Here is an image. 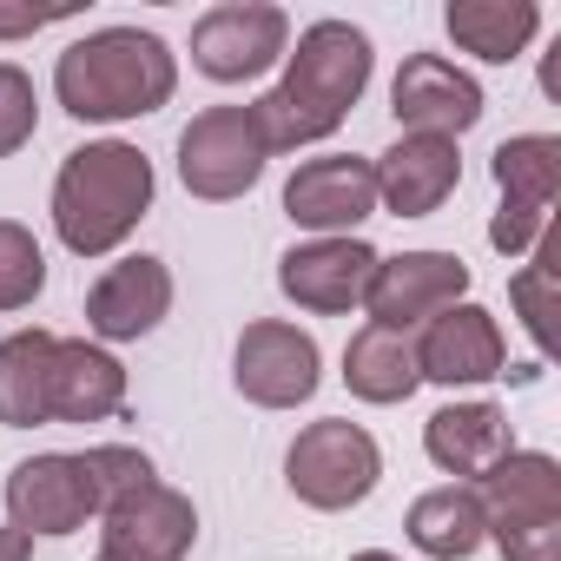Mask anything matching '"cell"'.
<instances>
[{
	"label": "cell",
	"mask_w": 561,
	"mask_h": 561,
	"mask_svg": "<svg viewBox=\"0 0 561 561\" xmlns=\"http://www.w3.org/2000/svg\"><path fill=\"white\" fill-rule=\"evenodd\" d=\"M0 561H34V541L21 528H0Z\"/></svg>",
	"instance_id": "cell-32"
},
{
	"label": "cell",
	"mask_w": 561,
	"mask_h": 561,
	"mask_svg": "<svg viewBox=\"0 0 561 561\" xmlns=\"http://www.w3.org/2000/svg\"><path fill=\"white\" fill-rule=\"evenodd\" d=\"M179 60L159 34L146 27H100L73 41L54 67V93L73 119H146L172 100Z\"/></svg>",
	"instance_id": "cell-2"
},
{
	"label": "cell",
	"mask_w": 561,
	"mask_h": 561,
	"mask_svg": "<svg viewBox=\"0 0 561 561\" xmlns=\"http://www.w3.org/2000/svg\"><path fill=\"white\" fill-rule=\"evenodd\" d=\"M73 8H8V0H0V41H27V34H41V27H54Z\"/></svg>",
	"instance_id": "cell-30"
},
{
	"label": "cell",
	"mask_w": 561,
	"mask_h": 561,
	"mask_svg": "<svg viewBox=\"0 0 561 561\" xmlns=\"http://www.w3.org/2000/svg\"><path fill=\"white\" fill-rule=\"evenodd\" d=\"M377 476H383V456H377L370 430H364V423H344V416L298 430V443H291V456H285L291 495L311 502V508H324V515L357 508V502L377 489Z\"/></svg>",
	"instance_id": "cell-4"
},
{
	"label": "cell",
	"mask_w": 561,
	"mask_h": 561,
	"mask_svg": "<svg viewBox=\"0 0 561 561\" xmlns=\"http://www.w3.org/2000/svg\"><path fill=\"white\" fill-rule=\"evenodd\" d=\"M285 211H291V225H305L318 238H351L377 211V172H370V159L337 152V159L298 165L291 185H285Z\"/></svg>",
	"instance_id": "cell-13"
},
{
	"label": "cell",
	"mask_w": 561,
	"mask_h": 561,
	"mask_svg": "<svg viewBox=\"0 0 561 561\" xmlns=\"http://www.w3.org/2000/svg\"><path fill=\"white\" fill-rule=\"evenodd\" d=\"M495 185H502V205L548 211L554 192H561V139H548V133L502 139L495 146Z\"/></svg>",
	"instance_id": "cell-24"
},
{
	"label": "cell",
	"mask_w": 561,
	"mask_h": 561,
	"mask_svg": "<svg viewBox=\"0 0 561 561\" xmlns=\"http://www.w3.org/2000/svg\"><path fill=\"white\" fill-rule=\"evenodd\" d=\"M410 541L436 561H469L482 541H489V522H482V502L469 482H449V489H430L416 495L410 508Z\"/></svg>",
	"instance_id": "cell-23"
},
{
	"label": "cell",
	"mask_w": 561,
	"mask_h": 561,
	"mask_svg": "<svg viewBox=\"0 0 561 561\" xmlns=\"http://www.w3.org/2000/svg\"><path fill=\"white\" fill-rule=\"evenodd\" d=\"M54 331H14L0 344V423L8 430L54 423Z\"/></svg>",
	"instance_id": "cell-20"
},
{
	"label": "cell",
	"mask_w": 561,
	"mask_h": 561,
	"mask_svg": "<svg viewBox=\"0 0 561 561\" xmlns=\"http://www.w3.org/2000/svg\"><path fill=\"white\" fill-rule=\"evenodd\" d=\"M172 311V271L159 257H119L100 285L87 291V331L106 344H139L146 331H159Z\"/></svg>",
	"instance_id": "cell-16"
},
{
	"label": "cell",
	"mask_w": 561,
	"mask_h": 561,
	"mask_svg": "<svg viewBox=\"0 0 561 561\" xmlns=\"http://www.w3.org/2000/svg\"><path fill=\"white\" fill-rule=\"evenodd\" d=\"M126 403V370L113 351L87 337H60L54 351V423H106Z\"/></svg>",
	"instance_id": "cell-19"
},
{
	"label": "cell",
	"mask_w": 561,
	"mask_h": 561,
	"mask_svg": "<svg viewBox=\"0 0 561 561\" xmlns=\"http://www.w3.org/2000/svg\"><path fill=\"white\" fill-rule=\"evenodd\" d=\"M93 515H100V495H93L87 456H27L8 476V528H21L27 541L34 535H73Z\"/></svg>",
	"instance_id": "cell-10"
},
{
	"label": "cell",
	"mask_w": 561,
	"mask_h": 561,
	"mask_svg": "<svg viewBox=\"0 0 561 561\" xmlns=\"http://www.w3.org/2000/svg\"><path fill=\"white\" fill-rule=\"evenodd\" d=\"M285 54H291V21H285V8H264V0H225V8L198 14V27H192V67L218 87L257 80Z\"/></svg>",
	"instance_id": "cell-6"
},
{
	"label": "cell",
	"mask_w": 561,
	"mask_h": 561,
	"mask_svg": "<svg viewBox=\"0 0 561 561\" xmlns=\"http://www.w3.org/2000/svg\"><path fill=\"white\" fill-rule=\"evenodd\" d=\"M443 27H449V41H456L462 54H476V60H489V67H508V60L535 41L541 8H535V0H449Z\"/></svg>",
	"instance_id": "cell-21"
},
{
	"label": "cell",
	"mask_w": 561,
	"mask_h": 561,
	"mask_svg": "<svg viewBox=\"0 0 561 561\" xmlns=\"http://www.w3.org/2000/svg\"><path fill=\"white\" fill-rule=\"evenodd\" d=\"M508 298H515V318H522V331L535 337V351H548V344H554V331H548V271L528 264L515 285H508Z\"/></svg>",
	"instance_id": "cell-28"
},
{
	"label": "cell",
	"mask_w": 561,
	"mask_h": 561,
	"mask_svg": "<svg viewBox=\"0 0 561 561\" xmlns=\"http://www.w3.org/2000/svg\"><path fill=\"white\" fill-rule=\"evenodd\" d=\"M351 561H397V554H383V548H364V554H351Z\"/></svg>",
	"instance_id": "cell-33"
},
{
	"label": "cell",
	"mask_w": 561,
	"mask_h": 561,
	"mask_svg": "<svg viewBox=\"0 0 561 561\" xmlns=\"http://www.w3.org/2000/svg\"><path fill=\"white\" fill-rule=\"evenodd\" d=\"M47 291V257L27 225L0 218V311H27Z\"/></svg>",
	"instance_id": "cell-25"
},
{
	"label": "cell",
	"mask_w": 561,
	"mask_h": 561,
	"mask_svg": "<svg viewBox=\"0 0 561 561\" xmlns=\"http://www.w3.org/2000/svg\"><path fill=\"white\" fill-rule=\"evenodd\" d=\"M541 225H548V211H528V205H502V211L489 218V244H495L502 257H522V251L541 238Z\"/></svg>",
	"instance_id": "cell-29"
},
{
	"label": "cell",
	"mask_w": 561,
	"mask_h": 561,
	"mask_svg": "<svg viewBox=\"0 0 561 561\" xmlns=\"http://www.w3.org/2000/svg\"><path fill=\"white\" fill-rule=\"evenodd\" d=\"M390 113L403 119V133H430V139L456 146L482 119V87L443 54H410L390 87Z\"/></svg>",
	"instance_id": "cell-12"
},
{
	"label": "cell",
	"mask_w": 561,
	"mask_h": 561,
	"mask_svg": "<svg viewBox=\"0 0 561 561\" xmlns=\"http://www.w3.org/2000/svg\"><path fill=\"white\" fill-rule=\"evenodd\" d=\"M41 126V100H34V80L14 67V60H0V159H14Z\"/></svg>",
	"instance_id": "cell-27"
},
{
	"label": "cell",
	"mask_w": 561,
	"mask_h": 561,
	"mask_svg": "<svg viewBox=\"0 0 561 561\" xmlns=\"http://www.w3.org/2000/svg\"><path fill=\"white\" fill-rule=\"evenodd\" d=\"M482 502L489 535H522V528H561V469L541 449H508L482 482H469Z\"/></svg>",
	"instance_id": "cell-15"
},
{
	"label": "cell",
	"mask_w": 561,
	"mask_h": 561,
	"mask_svg": "<svg viewBox=\"0 0 561 561\" xmlns=\"http://www.w3.org/2000/svg\"><path fill=\"white\" fill-rule=\"evenodd\" d=\"M502 554H508V561H561V528H522V535H502Z\"/></svg>",
	"instance_id": "cell-31"
},
{
	"label": "cell",
	"mask_w": 561,
	"mask_h": 561,
	"mask_svg": "<svg viewBox=\"0 0 561 561\" xmlns=\"http://www.w3.org/2000/svg\"><path fill=\"white\" fill-rule=\"evenodd\" d=\"M271 146L257 133V113L251 106H211L198 113L185 133H179V179L192 198L205 205H225V198H244L264 172Z\"/></svg>",
	"instance_id": "cell-5"
},
{
	"label": "cell",
	"mask_w": 561,
	"mask_h": 561,
	"mask_svg": "<svg viewBox=\"0 0 561 561\" xmlns=\"http://www.w3.org/2000/svg\"><path fill=\"white\" fill-rule=\"evenodd\" d=\"M423 449L443 476H462V482H482L508 449H515V430H508V410L502 403H449L423 423Z\"/></svg>",
	"instance_id": "cell-18"
},
{
	"label": "cell",
	"mask_w": 561,
	"mask_h": 561,
	"mask_svg": "<svg viewBox=\"0 0 561 561\" xmlns=\"http://www.w3.org/2000/svg\"><path fill=\"white\" fill-rule=\"evenodd\" d=\"M87 476H93V495H100V515H106L113 502H126V495H139L146 482H159V476H152V462H146L139 449H126V443H100V449H87Z\"/></svg>",
	"instance_id": "cell-26"
},
{
	"label": "cell",
	"mask_w": 561,
	"mask_h": 561,
	"mask_svg": "<svg viewBox=\"0 0 561 561\" xmlns=\"http://www.w3.org/2000/svg\"><path fill=\"white\" fill-rule=\"evenodd\" d=\"M318 337L298 331V324H277V318H257L244 324L238 337V357H231V383L244 403L257 410H298L318 397Z\"/></svg>",
	"instance_id": "cell-7"
},
{
	"label": "cell",
	"mask_w": 561,
	"mask_h": 561,
	"mask_svg": "<svg viewBox=\"0 0 561 561\" xmlns=\"http://www.w3.org/2000/svg\"><path fill=\"white\" fill-rule=\"evenodd\" d=\"M152 211V159L126 139H93L67 152L54 179V231L73 257H106L119 251L139 218Z\"/></svg>",
	"instance_id": "cell-3"
},
{
	"label": "cell",
	"mask_w": 561,
	"mask_h": 561,
	"mask_svg": "<svg viewBox=\"0 0 561 561\" xmlns=\"http://www.w3.org/2000/svg\"><path fill=\"white\" fill-rule=\"evenodd\" d=\"M469 298V264L456 251H403V257H383L377 277H370V324L377 331H423L430 318H443L449 305Z\"/></svg>",
	"instance_id": "cell-8"
},
{
	"label": "cell",
	"mask_w": 561,
	"mask_h": 561,
	"mask_svg": "<svg viewBox=\"0 0 561 561\" xmlns=\"http://www.w3.org/2000/svg\"><path fill=\"white\" fill-rule=\"evenodd\" d=\"M377 205L390 218H430L443 211V198L462 185V159L449 139H430V133H403L377 165Z\"/></svg>",
	"instance_id": "cell-17"
},
{
	"label": "cell",
	"mask_w": 561,
	"mask_h": 561,
	"mask_svg": "<svg viewBox=\"0 0 561 561\" xmlns=\"http://www.w3.org/2000/svg\"><path fill=\"white\" fill-rule=\"evenodd\" d=\"M100 561H113V554H100Z\"/></svg>",
	"instance_id": "cell-34"
},
{
	"label": "cell",
	"mask_w": 561,
	"mask_h": 561,
	"mask_svg": "<svg viewBox=\"0 0 561 561\" xmlns=\"http://www.w3.org/2000/svg\"><path fill=\"white\" fill-rule=\"evenodd\" d=\"M100 541H106L100 554H113V561H185L198 541V508H192V495L146 482L139 495H126L100 515Z\"/></svg>",
	"instance_id": "cell-11"
},
{
	"label": "cell",
	"mask_w": 561,
	"mask_h": 561,
	"mask_svg": "<svg viewBox=\"0 0 561 561\" xmlns=\"http://www.w3.org/2000/svg\"><path fill=\"white\" fill-rule=\"evenodd\" d=\"M370 87V34L351 21H318L298 34V54H285V80H277L264 100H251L257 133L271 152H298L331 139L351 106Z\"/></svg>",
	"instance_id": "cell-1"
},
{
	"label": "cell",
	"mask_w": 561,
	"mask_h": 561,
	"mask_svg": "<svg viewBox=\"0 0 561 561\" xmlns=\"http://www.w3.org/2000/svg\"><path fill=\"white\" fill-rule=\"evenodd\" d=\"M344 383H351V397H364V403H410L416 383H423V370H416V337L364 324V331L344 344Z\"/></svg>",
	"instance_id": "cell-22"
},
{
	"label": "cell",
	"mask_w": 561,
	"mask_h": 561,
	"mask_svg": "<svg viewBox=\"0 0 561 561\" xmlns=\"http://www.w3.org/2000/svg\"><path fill=\"white\" fill-rule=\"evenodd\" d=\"M377 251L364 238H311V244H291L277 257V291H285L298 311H318V318H344L370 298V277H377Z\"/></svg>",
	"instance_id": "cell-9"
},
{
	"label": "cell",
	"mask_w": 561,
	"mask_h": 561,
	"mask_svg": "<svg viewBox=\"0 0 561 561\" xmlns=\"http://www.w3.org/2000/svg\"><path fill=\"white\" fill-rule=\"evenodd\" d=\"M502 364H508V344H502V324H495L482 305H449V311L430 318L423 337H416V370H423V383L462 390V383L502 377Z\"/></svg>",
	"instance_id": "cell-14"
}]
</instances>
